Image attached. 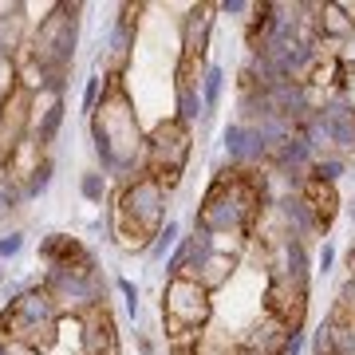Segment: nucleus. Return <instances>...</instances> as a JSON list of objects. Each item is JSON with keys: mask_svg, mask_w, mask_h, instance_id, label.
Wrapping results in <instances>:
<instances>
[{"mask_svg": "<svg viewBox=\"0 0 355 355\" xmlns=\"http://www.w3.org/2000/svg\"><path fill=\"white\" fill-rule=\"evenodd\" d=\"M268 205H272V198H268L265 170H233V166L225 170L221 166L209 182V190L202 193V202H198L193 229H205L214 241L237 237V241L249 245Z\"/></svg>", "mask_w": 355, "mask_h": 355, "instance_id": "nucleus-1", "label": "nucleus"}, {"mask_svg": "<svg viewBox=\"0 0 355 355\" xmlns=\"http://www.w3.org/2000/svg\"><path fill=\"white\" fill-rule=\"evenodd\" d=\"M142 146L146 135L139 127V111L123 79H107V95H103L99 111L91 114V150L95 162L107 178L130 182L142 174Z\"/></svg>", "mask_w": 355, "mask_h": 355, "instance_id": "nucleus-2", "label": "nucleus"}, {"mask_svg": "<svg viewBox=\"0 0 355 355\" xmlns=\"http://www.w3.org/2000/svg\"><path fill=\"white\" fill-rule=\"evenodd\" d=\"M170 221L166 214V186L150 174H135L119 186L107 209V237L127 253H150L154 237Z\"/></svg>", "mask_w": 355, "mask_h": 355, "instance_id": "nucleus-3", "label": "nucleus"}, {"mask_svg": "<svg viewBox=\"0 0 355 355\" xmlns=\"http://www.w3.org/2000/svg\"><path fill=\"white\" fill-rule=\"evenodd\" d=\"M24 343L32 352H51L60 340V312L44 284H32L0 308V343Z\"/></svg>", "mask_w": 355, "mask_h": 355, "instance_id": "nucleus-4", "label": "nucleus"}, {"mask_svg": "<svg viewBox=\"0 0 355 355\" xmlns=\"http://www.w3.org/2000/svg\"><path fill=\"white\" fill-rule=\"evenodd\" d=\"M79 12L83 4H51L48 16H40V24L32 28L28 36V55L40 60L55 79H67L71 76V60H76V48H79Z\"/></svg>", "mask_w": 355, "mask_h": 355, "instance_id": "nucleus-5", "label": "nucleus"}, {"mask_svg": "<svg viewBox=\"0 0 355 355\" xmlns=\"http://www.w3.org/2000/svg\"><path fill=\"white\" fill-rule=\"evenodd\" d=\"M193 154V127H186L182 119H158L146 135V146H142V174L158 178L166 186V193L178 190V182L190 166Z\"/></svg>", "mask_w": 355, "mask_h": 355, "instance_id": "nucleus-6", "label": "nucleus"}, {"mask_svg": "<svg viewBox=\"0 0 355 355\" xmlns=\"http://www.w3.org/2000/svg\"><path fill=\"white\" fill-rule=\"evenodd\" d=\"M40 284L51 296L60 320H79V316H87L91 308L107 304V280L99 272V261L71 265V268H48Z\"/></svg>", "mask_w": 355, "mask_h": 355, "instance_id": "nucleus-7", "label": "nucleus"}, {"mask_svg": "<svg viewBox=\"0 0 355 355\" xmlns=\"http://www.w3.org/2000/svg\"><path fill=\"white\" fill-rule=\"evenodd\" d=\"M162 320L174 343L198 340L214 320V292H205L193 277H170L162 288Z\"/></svg>", "mask_w": 355, "mask_h": 355, "instance_id": "nucleus-8", "label": "nucleus"}, {"mask_svg": "<svg viewBox=\"0 0 355 355\" xmlns=\"http://www.w3.org/2000/svg\"><path fill=\"white\" fill-rule=\"evenodd\" d=\"M261 300H265V316L280 320L288 331H304L308 300H312V280H268Z\"/></svg>", "mask_w": 355, "mask_h": 355, "instance_id": "nucleus-9", "label": "nucleus"}, {"mask_svg": "<svg viewBox=\"0 0 355 355\" xmlns=\"http://www.w3.org/2000/svg\"><path fill=\"white\" fill-rule=\"evenodd\" d=\"M214 20H217V4H190L186 16L178 20L182 32V55L178 60H190V64H205V48L214 36Z\"/></svg>", "mask_w": 355, "mask_h": 355, "instance_id": "nucleus-10", "label": "nucleus"}, {"mask_svg": "<svg viewBox=\"0 0 355 355\" xmlns=\"http://www.w3.org/2000/svg\"><path fill=\"white\" fill-rule=\"evenodd\" d=\"M79 347H83V355H123L119 328H114V316L107 304L79 316Z\"/></svg>", "mask_w": 355, "mask_h": 355, "instance_id": "nucleus-11", "label": "nucleus"}, {"mask_svg": "<svg viewBox=\"0 0 355 355\" xmlns=\"http://www.w3.org/2000/svg\"><path fill=\"white\" fill-rule=\"evenodd\" d=\"M64 114H67V99L64 95H32V127H28V139L36 142L40 150L48 154V146L55 142L60 127H64Z\"/></svg>", "mask_w": 355, "mask_h": 355, "instance_id": "nucleus-12", "label": "nucleus"}, {"mask_svg": "<svg viewBox=\"0 0 355 355\" xmlns=\"http://www.w3.org/2000/svg\"><path fill=\"white\" fill-rule=\"evenodd\" d=\"M277 221H280V229L288 233V237H296V241H312V237H324L320 233V221H316V214L308 209V202L300 198V193H284V198H277Z\"/></svg>", "mask_w": 355, "mask_h": 355, "instance_id": "nucleus-13", "label": "nucleus"}, {"mask_svg": "<svg viewBox=\"0 0 355 355\" xmlns=\"http://www.w3.org/2000/svg\"><path fill=\"white\" fill-rule=\"evenodd\" d=\"M40 261L48 268H71V265H91L95 253L79 237H67V233H48L40 241Z\"/></svg>", "mask_w": 355, "mask_h": 355, "instance_id": "nucleus-14", "label": "nucleus"}, {"mask_svg": "<svg viewBox=\"0 0 355 355\" xmlns=\"http://www.w3.org/2000/svg\"><path fill=\"white\" fill-rule=\"evenodd\" d=\"M320 127H324V139H328L336 150H355V111L340 99V95L320 111Z\"/></svg>", "mask_w": 355, "mask_h": 355, "instance_id": "nucleus-15", "label": "nucleus"}, {"mask_svg": "<svg viewBox=\"0 0 355 355\" xmlns=\"http://www.w3.org/2000/svg\"><path fill=\"white\" fill-rule=\"evenodd\" d=\"M300 198L308 202V209L316 214L320 221V233H328L336 225V217H340V190L331 186V182H320V178H308L304 186H300Z\"/></svg>", "mask_w": 355, "mask_h": 355, "instance_id": "nucleus-16", "label": "nucleus"}, {"mask_svg": "<svg viewBox=\"0 0 355 355\" xmlns=\"http://www.w3.org/2000/svg\"><path fill=\"white\" fill-rule=\"evenodd\" d=\"M237 265H241V253H237V249H214V253L205 257L202 265L193 268L190 277L198 280L205 292H217V288H225L229 280H233Z\"/></svg>", "mask_w": 355, "mask_h": 355, "instance_id": "nucleus-17", "label": "nucleus"}, {"mask_svg": "<svg viewBox=\"0 0 355 355\" xmlns=\"http://www.w3.org/2000/svg\"><path fill=\"white\" fill-rule=\"evenodd\" d=\"M288 336H292V331L284 328L280 320L261 316L237 343H241L245 352H257V355H280V352H284V343H288Z\"/></svg>", "mask_w": 355, "mask_h": 355, "instance_id": "nucleus-18", "label": "nucleus"}, {"mask_svg": "<svg viewBox=\"0 0 355 355\" xmlns=\"http://www.w3.org/2000/svg\"><path fill=\"white\" fill-rule=\"evenodd\" d=\"M174 119H182L186 127L205 123V103H202V87H174Z\"/></svg>", "mask_w": 355, "mask_h": 355, "instance_id": "nucleus-19", "label": "nucleus"}, {"mask_svg": "<svg viewBox=\"0 0 355 355\" xmlns=\"http://www.w3.org/2000/svg\"><path fill=\"white\" fill-rule=\"evenodd\" d=\"M221 91H225V67L221 64H205L202 71V103H205V123L217 114L221 107Z\"/></svg>", "mask_w": 355, "mask_h": 355, "instance_id": "nucleus-20", "label": "nucleus"}, {"mask_svg": "<svg viewBox=\"0 0 355 355\" xmlns=\"http://www.w3.org/2000/svg\"><path fill=\"white\" fill-rule=\"evenodd\" d=\"M328 324H331V347H328V355H355V320L331 312Z\"/></svg>", "mask_w": 355, "mask_h": 355, "instance_id": "nucleus-21", "label": "nucleus"}, {"mask_svg": "<svg viewBox=\"0 0 355 355\" xmlns=\"http://www.w3.org/2000/svg\"><path fill=\"white\" fill-rule=\"evenodd\" d=\"M107 190H111V178L103 174V170H83L79 174V198L91 205H103L107 202Z\"/></svg>", "mask_w": 355, "mask_h": 355, "instance_id": "nucleus-22", "label": "nucleus"}, {"mask_svg": "<svg viewBox=\"0 0 355 355\" xmlns=\"http://www.w3.org/2000/svg\"><path fill=\"white\" fill-rule=\"evenodd\" d=\"M51 178H55V162H51V158H40V166L24 178V198L28 202H36V198H44V193L51 190Z\"/></svg>", "mask_w": 355, "mask_h": 355, "instance_id": "nucleus-23", "label": "nucleus"}, {"mask_svg": "<svg viewBox=\"0 0 355 355\" xmlns=\"http://www.w3.org/2000/svg\"><path fill=\"white\" fill-rule=\"evenodd\" d=\"M182 241V225H178L174 217H170V221H166L162 225V233H158V237H154V245H150V261H166V257L174 253V245Z\"/></svg>", "mask_w": 355, "mask_h": 355, "instance_id": "nucleus-24", "label": "nucleus"}, {"mask_svg": "<svg viewBox=\"0 0 355 355\" xmlns=\"http://www.w3.org/2000/svg\"><path fill=\"white\" fill-rule=\"evenodd\" d=\"M103 95H107V76H99V71H91L87 79H83V114H95L99 111V103H103Z\"/></svg>", "mask_w": 355, "mask_h": 355, "instance_id": "nucleus-25", "label": "nucleus"}, {"mask_svg": "<svg viewBox=\"0 0 355 355\" xmlns=\"http://www.w3.org/2000/svg\"><path fill=\"white\" fill-rule=\"evenodd\" d=\"M343 170H347V162H343L340 154H328V158H316V162H312V174L308 178H320V182H331V186H336Z\"/></svg>", "mask_w": 355, "mask_h": 355, "instance_id": "nucleus-26", "label": "nucleus"}, {"mask_svg": "<svg viewBox=\"0 0 355 355\" xmlns=\"http://www.w3.org/2000/svg\"><path fill=\"white\" fill-rule=\"evenodd\" d=\"M24 253V229H4L0 233V261H16Z\"/></svg>", "mask_w": 355, "mask_h": 355, "instance_id": "nucleus-27", "label": "nucleus"}, {"mask_svg": "<svg viewBox=\"0 0 355 355\" xmlns=\"http://www.w3.org/2000/svg\"><path fill=\"white\" fill-rule=\"evenodd\" d=\"M114 288L123 292V304H127V316L135 320V316H139V296H142V292H139V284H135L130 277H114Z\"/></svg>", "mask_w": 355, "mask_h": 355, "instance_id": "nucleus-28", "label": "nucleus"}, {"mask_svg": "<svg viewBox=\"0 0 355 355\" xmlns=\"http://www.w3.org/2000/svg\"><path fill=\"white\" fill-rule=\"evenodd\" d=\"M340 99L355 111V64H343V79H340Z\"/></svg>", "mask_w": 355, "mask_h": 355, "instance_id": "nucleus-29", "label": "nucleus"}, {"mask_svg": "<svg viewBox=\"0 0 355 355\" xmlns=\"http://www.w3.org/2000/svg\"><path fill=\"white\" fill-rule=\"evenodd\" d=\"M331 265H336V245L324 241V245H320V253H316V268H320V272H331Z\"/></svg>", "mask_w": 355, "mask_h": 355, "instance_id": "nucleus-30", "label": "nucleus"}, {"mask_svg": "<svg viewBox=\"0 0 355 355\" xmlns=\"http://www.w3.org/2000/svg\"><path fill=\"white\" fill-rule=\"evenodd\" d=\"M217 12H225V16H245V12H253V4H249V0H221V4H217Z\"/></svg>", "mask_w": 355, "mask_h": 355, "instance_id": "nucleus-31", "label": "nucleus"}, {"mask_svg": "<svg viewBox=\"0 0 355 355\" xmlns=\"http://www.w3.org/2000/svg\"><path fill=\"white\" fill-rule=\"evenodd\" d=\"M304 347H308V331H292L280 355H304Z\"/></svg>", "mask_w": 355, "mask_h": 355, "instance_id": "nucleus-32", "label": "nucleus"}, {"mask_svg": "<svg viewBox=\"0 0 355 355\" xmlns=\"http://www.w3.org/2000/svg\"><path fill=\"white\" fill-rule=\"evenodd\" d=\"M0 355H40V352H32V347H24V343H0Z\"/></svg>", "mask_w": 355, "mask_h": 355, "instance_id": "nucleus-33", "label": "nucleus"}, {"mask_svg": "<svg viewBox=\"0 0 355 355\" xmlns=\"http://www.w3.org/2000/svg\"><path fill=\"white\" fill-rule=\"evenodd\" d=\"M170 355H198V352H193V340L190 343H174V347H170Z\"/></svg>", "mask_w": 355, "mask_h": 355, "instance_id": "nucleus-34", "label": "nucleus"}, {"mask_svg": "<svg viewBox=\"0 0 355 355\" xmlns=\"http://www.w3.org/2000/svg\"><path fill=\"white\" fill-rule=\"evenodd\" d=\"M139 352H142V355H154V343L146 340V336H139Z\"/></svg>", "mask_w": 355, "mask_h": 355, "instance_id": "nucleus-35", "label": "nucleus"}, {"mask_svg": "<svg viewBox=\"0 0 355 355\" xmlns=\"http://www.w3.org/2000/svg\"><path fill=\"white\" fill-rule=\"evenodd\" d=\"M347 265H352V272H355V245H352V253H347Z\"/></svg>", "mask_w": 355, "mask_h": 355, "instance_id": "nucleus-36", "label": "nucleus"}, {"mask_svg": "<svg viewBox=\"0 0 355 355\" xmlns=\"http://www.w3.org/2000/svg\"><path fill=\"white\" fill-rule=\"evenodd\" d=\"M233 355H257V352H245V347H241V343H237V352H233Z\"/></svg>", "mask_w": 355, "mask_h": 355, "instance_id": "nucleus-37", "label": "nucleus"}, {"mask_svg": "<svg viewBox=\"0 0 355 355\" xmlns=\"http://www.w3.org/2000/svg\"><path fill=\"white\" fill-rule=\"evenodd\" d=\"M347 217H352V221H355V202H352V205H347Z\"/></svg>", "mask_w": 355, "mask_h": 355, "instance_id": "nucleus-38", "label": "nucleus"}, {"mask_svg": "<svg viewBox=\"0 0 355 355\" xmlns=\"http://www.w3.org/2000/svg\"><path fill=\"white\" fill-rule=\"evenodd\" d=\"M0 288H4V261H0Z\"/></svg>", "mask_w": 355, "mask_h": 355, "instance_id": "nucleus-39", "label": "nucleus"}, {"mask_svg": "<svg viewBox=\"0 0 355 355\" xmlns=\"http://www.w3.org/2000/svg\"><path fill=\"white\" fill-rule=\"evenodd\" d=\"M0 111H4V95H0Z\"/></svg>", "mask_w": 355, "mask_h": 355, "instance_id": "nucleus-40", "label": "nucleus"}]
</instances>
